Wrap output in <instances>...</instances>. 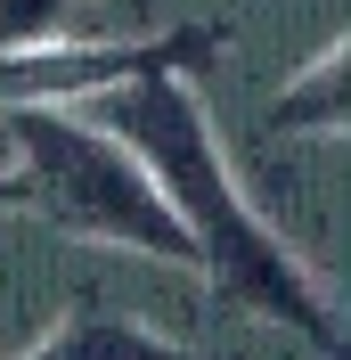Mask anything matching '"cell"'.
<instances>
[{
	"label": "cell",
	"mask_w": 351,
	"mask_h": 360,
	"mask_svg": "<svg viewBox=\"0 0 351 360\" xmlns=\"http://www.w3.org/2000/svg\"><path fill=\"white\" fill-rule=\"evenodd\" d=\"M82 115L98 131H114L139 164H147V180L164 188V205L180 213L188 246H197V270L220 278L229 303L278 319V328H303L319 352L343 344L335 295L319 287V270L262 221V205L245 197V180H237V164H229V148H220L213 115H204L197 82H188V66H147V74H131V82L82 98Z\"/></svg>",
	"instance_id": "cell-1"
},
{
	"label": "cell",
	"mask_w": 351,
	"mask_h": 360,
	"mask_svg": "<svg viewBox=\"0 0 351 360\" xmlns=\"http://www.w3.org/2000/svg\"><path fill=\"white\" fill-rule=\"evenodd\" d=\"M17 360H204V352H180L164 344L155 328L139 319H107V311H82V319H58L41 344H25Z\"/></svg>",
	"instance_id": "cell-4"
},
{
	"label": "cell",
	"mask_w": 351,
	"mask_h": 360,
	"mask_svg": "<svg viewBox=\"0 0 351 360\" xmlns=\"http://www.w3.org/2000/svg\"><path fill=\"white\" fill-rule=\"evenodd\" d=\"M0 172H17L25 205L66 238L123 246L147 262H197L147 164L114 131H98L82 107H0Z\"/></svg>",
	"instance_id": "cell-2"
},
{
	"label": "cell",
	"mask_w": 351,
	"mask_h": 360,
	"mask_svg": "<svg viewBox=\"0 0 351 360\" xmlns=\"http://www.w3.org/2000/svg\"><path fill=\"white\" fill-rule=\"evenodd\" d=\"M351 49L343 41H327L319 49V66H303L294 82L278 90V131H319V139H343V115H351Z\"/></svg>",
	"instance_id": "cell-5"
},
{
	"label": "cell",
	"mask_w": 351,
	"mask_h": 360,
	"mask_svg": "<svg viewBox=\"0 0 351 360\" xmlns=\"http://www.w3.org/2000/svg\"><path fill=\"white\" fill-rule=\"evenodd\" d=\"M25 205V188H17V172H0V213H17Z\"/></svg>",
	"instance_id": "cell-7"
},
{
	"label": "cell",
	"mask_w": 351,
	"mask_h": 360,
	"mask_svg": "<svg viewBox=\"0 0 351 360\" xmlns=\"http://www.w3.org/2000/svg\"><path fill=\"white\" fill-rule=\"evenodd\" d=\"M74 25V0H0V49H41Z\"/></svg>",
	"instance_id": "cell-6"
},
{
	"label": "cell",
	"mask_w": 351,
	"mask_h": 360,
	"mask_svg": "<svg viewBox=\"0 0 351 360\" xmlns=\"http://www.w3.org/2000/svg\"><path fill=\"white\" fill-rule=\"evenodd\" d=\"M197 41H155V49H114V41H58L41 49H0V107H82L98 90L131 82L147 66H188Z\"/></svg>",
	"instance_id": "cell-3"
}]
</instances>
